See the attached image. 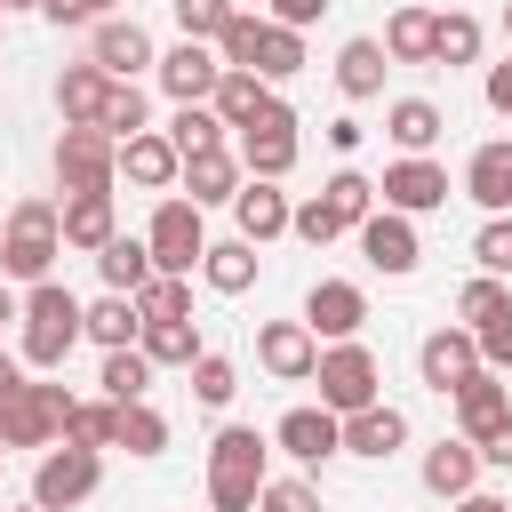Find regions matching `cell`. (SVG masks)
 Instances as JSON below:
<instances>
[{
	"instance_id": "6da1fadb",
	"label": "cell",
	"mask_w": 512,
	"mask_h": 512,
	"mask_svg": "<svg viewBox=\"0 0 512 512\" xmlns=\"http://www.w3.org/2000/svg\"><path fill=\"white\" fill-rule=\"evenodd\" d=\"M264 456H272V440H264L256 424H224V432L208 440V504H216V512H256V488L272 480Z\"/></svg>"
},
{
	"instance_id": "7a4b0ae2",
	"label": "cell",
	"mask_w": 512,
	"mask_h": 512,
	"mask_svg": "<svg viewBox=\"0 0 512 512\" xmlns=\"http://www.w3.org/2000/svg\"><path fill=\"white\" fill-rule=\"evenodd\" d=\"M24 368H64L72 360V344H80V296L64 288V280H32L24 288Z\"/></svg>"
},
{
	"instance_id": "3957f363",
	"label": "cell",
	"mask_w": 512,
	"mask_h": 512,
	"mask_svg": "<svg viewBox=\"0 0 512 512\" xmlns=\"http://www.w3.org/2000/svg\"><path fill=\"white\" fill-rule=\"evenodd\" d=\"M64 256V232H56V200H16L8 224H0V280H48Z\"/></svg>"
},
{
	"instance_id": "277c9868",
	"label": "cell",
	"mask_w": 512,
	"mask_h": 512,
	"mask_svg": "<svg viewBox=\"0 0 512 512\" xmlns=\"http://www.w3.org/2000/svg\"><path fill=\"white\" fill-rule=\"evenodd\" d=\"M312 384H320V408H336V416H352V408L384 400V392H376V384H384V368H376V352H368L360 336L328 344V352L312 360Z\"/></svg>"
},
{
	"instance_id": "5b68a950",
	"label": "cell",
	"mask_w": 512,
	"mask_h": 512,
	"mask_svg": "<svg viewBox=\"0 0 512 512\" xmlns=\"http://www.w3.org/2000/svg\"><path fill=\"white\" fill-rule=\"evenodd\" d=\"M96 480H104V448H72V440H56V448L32 464V504H40V512H72V504L96 496Z\"/></svg>"
},
{
	"instance_id": "8992f818",
	"label": "cell",
	"mask_w": 512,
	"mask_h": 512,
	"mask_svg": "<svg viewBox=\"0 0 512 512\" xmlns=\"http://www.w3.org/2000/svg\"><path fill=\"white\" fill-rule=\"evenodd\" d=\"M112 176H120V144L96 120H64V136H56V184L64 192H112Z\"/></svg>"
},
{
	"instance_id": "52a82bcc",
	"label": "cell",
	"mask_w": 512,
	"mask_h": 512,
	"mask_svg": "<svg viewBox=\"0 0 512 512\" xmlns=\"http://www.w3.org/2000/svg\"><path fill=\"white\" fill-rule=\"evenodd\" d=\"M64 416H72L64 384H16L0 400V440L8 448H48V440H64Z\"/></svg>"
},
{
	"instance_id": "ba28073f",
	"label": "cell",
	"mask_w": 512,
	"mask_h": 512,
	"mask_svg": "<svg viewBox=\"0 0 512 512\" xmlns=\"http://www.w3.org/2000/svg\"><path fill=\"white\" fill-rule=\"evenodd\" d=\"M144 248H152V272H192L200 264V248H208V232H200V208L192 200H160L152 208V224H144Z\"/></svg>"
},
{
	"instance_id": "9c48e42d",
	"label": "cell",
	"mask_w": 512,
	"mask_h": 512,
	"mask_svg": "<svg viewBox=\"0 0 512 512\" xmlns=\"http://www.w3.org/2000/svg\"><path fill=\"white\" fill-rule=\"evenodd\" d=\"M448 400H456V432H464L472 448H480V440H496V432L512 424V384H504L496 368H472Z\"/></svg>"
},
{
	"instance_id": "30bf717a",
	"label": "cell",
	"mask_w": 512,
	"mask_h": 512,
	"mask_svg": "<svg viewBox=\"0 0 512 512\" xmlns=\"http://www.w3.org/2000/svg\"><path fill=\"white\" fill-rule=\"evenodd\" d=\"M352 232H360V248H368V264H376L384 280H408L416 256H424V248H416V216H400V208H368Z\"/></svg>"
},
{
	"instance_id": "8fae6325",
	"label": "cell",
	"mask_w": 512,
	"mask_h": 512,
	"mask_svg": "<svg viewBox=\"0 0 512 512\" xmlns=\"http://www.w3.org/2000/svg\"><path fill=\"white\" fill-rule=\"evenodd\" d=\"M240 168H248V176H272V184L296 168V112H288L280 96H272V112H264L256 128H240Z\"/></svg>"
},
{
	"instance_id": "7c38bea8",
	"label": "cell",
	"mask_w": 512,
	"mask_h": 512,
	"mask_svg": "<svg viewBox=\"0 0 512 512\" xmlns=\"http://www.w3.org/2000/svg\"><path fill=\"white\" fill-rule=\"evenodd\" d=\"M376 192H384V208H400V216H432V208H448V168L424 160V152H408V160L384 168Z\"/></svg>"
},
{
	"instance_id": "4fadbf2b",
	"label": "cell",
	"mask_w": 512,
	"mask_h": 512,
	"mask_svg": "<svg viewBox=\"0 0 512 512\" xmlns=\"http://www.w3.org/2000/svg\"><path fill=\"white\" fill-rule=\"evenodd\" d=\"M360 320H368V288L360 280H312L304 288V328L312 336L344 344V336H360Z\"/></svg>"
},
{
	"instance_id": "5bb4252c",
	"label": "cell",
	"mask_w": 512,
	"mask_h": 512,
	"mask_svg": "<svg viewBox=\"0 0 512 512\" xmlns=\"http://www.w3.org/2000/svg\"><path fill=\"white\" fill-rule=\"evenodd\" d=\"M272 448L296 464H328V456H344V416L336 408H288L272 424Z\"/></svg>"
},
{
	"instance_id": "9a60e30c",
	"label": "cell",
	"mask_w": 512,
	"mask_h": 512,
	"mask_svg": "<svg viewBox=\"0 0 512 512\" xmlns=\"http://www.w3.org/2000/svg\"><path fill=\"white\" fill-rule=\"evenodd\" d=\"M88 64H104L112 80H136V72L160 64V56H152V32H144L136 16H104V24H88Z\"/></svg>"
},
{
	"instance_id": "2e32d148",
	"label": "cell",
	"mask_w": 512,
	"mask_h": 512,
	"mask_svg": "<svg viewBox=\"0 0 512 512\" xmlns=\"http://www.w3.org/2000/svg\"><path fill=\"white\" fill-rule=\"evenodd\" d=\"M256 360H264V376H280V384H312L320 336H312L304 320H264V328H256Z\"/></svg>"
},
{
	"instance_id": "e0dca14e",
	"label": "cell",
	"mask_w": 512,
	"mask_h": 512,
	"mask_svg": "<svg viewBox=\"0 0 512 512\" xmlns=\"http://www.w3.org/2000/svg\"><path fill=\"white\" fill-rule=\"evenodd\" d=\"M152 72H160V88H168L176 104H208V96H216V80H224V64H216V48H208V40H176Z\"/></svg>"
},
{
	"instance_id": "ac0fdd59",
	"label": "cell",
	"mask_w": 512,
	"mask_h": 512,
	"mask_svg": "<svg viewBox=\"0 0 512 512\" xmlns=\"http://www.w3.org/2000/svg\"><path fill=\"white\" fill-rule=\"evenodd\" d=\"M240 152H224V144H208V152H184V168H176V184L192 192V208H232V192H240Z\"/></svg>"
},
{
	"instance_id": "d6986e66",
	"label": "cell",
	"mask_w": 512,
	"mask_h": 512,
	"mask_svg": "<svg viewBox=\"0 0 512 512\" xmlns=\"http://www.w3.org/2000/svg\"><path fill=\"white\" fill-rule=\"evenodd\" d=\"M472 368H480V344H472V328H432V336L416 344V376H424L432 392H456Z\"/></svg>"
},
{
	"instance_id": "ffe728a7",
	"label": "cell",
	"mask_w": 512,
	"mask_h": 512,
	"mask_svg": "<svg viewBox=\"0 0 512 512\" xmlns=\"http://www.w3.org/2000/svg\"><path fill=\"white\" fill-rule=\"evenodd\" d=\"M176 168H184V152H176L160 128H136V136H120V176H128L136 192H168V184H176Z\"/></svg>"
},
{
	"instance_id": "44dd1931",
	"label": "cell",
	"mask_w": 512,
	"mask_h": 512,
	"mask_svg": "<svg viewBox=\"0 0 512 512\" xmlns=\"http://www.w3.org/2000/svg\"><path fill=\"white\" fill-rule=\"evenodd\" d=\"M232 224H240V240H280L288 232V192L272 184V176H240V192H232Z\"/></svg>"
},
{
	"instance_id": "7402d4cb",
	"label": "cell",
	"mask_w": 512,
	"mask_h": 512,
	"mask_svg": "<svg viewBox=\"0 0 512 512\" xmlns=\"http://www.w3.org/2000/svg\"><path fill=\"white\" fill-rule=\"evenodd\" d=\"M400 440H408V416H400L392 400H368V408H352V416H344V456H368V464H384Z\"/></svg>"
},
{
	"instance_id": "603a6c76",
	"label": "cell",
	"mask_w": 512,
	"mask_h": 512,
	"mask_svg": "<svg viewBox=\"0 0 512 512\" xmlns=\"http://www.w3.org/2000/svg\"><path fill=\"white\" fill-rule=\"evenodd\" d=\"M464 192H472L488 216H512V136H488V144L464 160Z\"/></svg>"
},
{
	"instance_id": "cb8c5ba5",
	"label": "cell",
	"mask_w": 512,
	"mask_h": 512,
	"mask_svg": "<svg viewBox=\"0 0 512 512\" xmlns=\"http://www.w3.org/2000/svg\"><path fill=\"white\" fill-rule=\"evenodd\" d=\"M424 488L440 496V504H456L464 488H480V448L456 432V440H432L424 448Z\"/></svg>"
},
{
	"instance_id": "d4e9b609",
	"label": "cell",
	"mask_w": 512,
	"mask_h": 512,
	"mask_svg": "<svg viewBox=\"0 0 512 512\" xmlns=\"http://www.w3.org/2000/svg\"><path fill=\"white\" fill-rule=\"evenodd\" d=\"M208 112H216L224 128H256V120L272 112V80H256V72H240V64H224V80H216V96H208Z\"/></svg>"
},
{
	"instance_id": "484cf974",
	"label": "cell",
	"mask_w": 512,
	"mask_h": 512,
	"mask_svg": "<svg viewBox=\"0 0 512 512\" xmlns=\"http://www.w3.org/2000/svg\"><path fill=\"white\" fill-rule=\"evenodd\" d=\"M384 136H392L400 152H432V144L448 136V112H440L432 96H400V104H384Z\"/></svg>"
},
{
	"instance_id": "4316f807",
	"label": "cell",
	"mask_w": 512,
	"mask_h": 512,
	"mask_svg": "<svg viewBox=\"0 0 512 512\" xmlns=\"http://www.w3.org/2000/svg\"><path fill=\"white\" fill-rule=\"evenodd\" d=\"M56 232H64V248H104V240L120 232V224H112V192H64Z\"/></svg>"
},
{
	"instance_id": "83f0119b",
	"label": "cell",
	"mask_w": 512,
	"mask_h": 512,
	"mask_svg": "<svg viewBox=\"0 0 512 512\" xmlns=\"http://www.w3.org/2000/svg\"><path fill=\"white\" fill-rule=\"evenodd\" d=\"M384 72H392V56H384V40H344V48H336V88H344L352 104H368V96H384Z\"/></svg>"
},
{
	"instance_id": "f1b7e54d",
	"label": "cell",
	"mask_w": 512,
	"mask_h": 512,
	"mask_svg": "<svg viewBox=\"0 0 512 512\" xmlns=\"http://www.w3.org/2000/svg\"><path fill=\"white\" fill-rule=\"evenodd\" d=\"M136 328H144V312H136V296H96V304H80V336L88 344H104V352H120V344H136Z\"/></svg>"
},
{
	"instance_id": "f546056e",
	"label": "cell",
	"mask_w": 512,
	"mask_h": 512,
	"mask_svg": "<svg viewBox=\"0 0 512 512\" xmlns=\"http://www.w3.org/2000/svg\"><path fill=\"white\" fill-rule=\"evenodd\" d=\"M200 280H208L216 296L256 288V240H208V248H200Z\"/></svg>"
},
{
	"instance_id": "4dcf8cb0",
	"label": "cell",
	"mask_w": 512,
	"mask_h": 512,
	"mask_svg": "<svg viewBox=\"0 0 512 512\" xmlns=\"http://www.w3.org/2000/svg\"><path fill=\"white\" fill-rule=\"evenodd\" d=\"M136 352H144L152 368H192L208 344H200L192 320H144V328H136Z\"/></svg>"
},
{
	"instance_id": "1f68e13d",
	"label": "cell",
	"mask_w": 512,
	"mask_h": 512,
	"mask_svg": "<svg viewBox=\"0 0 512 512\" xmlns=\"http://www.w3.org/2000/svg\"><path fill=\"white\" fill-rule=\"evenodd\" d=\"M104 96H112V72H104V64H64V72H56V112H64V120H96Z\"/></svg>"
},
{
	"instance_id": "d6a6232c",
	"label": "cell",
	"mask_w": 512,
	"mask_h": 512,
	"mask_svg": "<svg viewBox=\"0 0 512 512\" xmlns=\"http://www.w3.org/2000/svg\"><path fill=\"white\" fill-rule=\"evenodd\" d=\"M96 272H104V288H112V296H136V288L152 280V248H144V240H128V232H112V240L96 248Z\"/></svg>"
},
{
	"instance_id": "836d02e7",
	"label": "cell",
	"mask_w": 512,
	"mask_h": 512,
	"mask_svg": "<svg viewBox=\"0 0 512 512\" xmlns=\"http://www.w3.org/2000/svg\"><path fill=\"white\" fill-rule=\"evenodd\" d=\"M432 24H440V16L416 8V0L392 8V24H384V56H392V64H432Z\"/></svg>"
},
{
	"instance_id": "e575fe53",
	"label": "cell",
	"mask_w": 512,
	"mask_h": 512,
	"mask_svg": "<svg viewBox=\"0 0 512 512\" xmlns=\"http://www.w3.org/2000/svg\"><path fill=\"white\" fill-rule=\"evenodd\" d=\"M248 72H256V80H296V72H304V32H288V24H272V16H264Z\"/></svg>"
},
{
	"instance_id": "d590c367",
	"label": "cell",
	"mask_w": 512,
	"mask_h": 512,
	"mask_svg": "<svg viewBox=\"0 0 512 512\" xmlns=\"http://www.w3.org/2000/svg\"><path fill=\"white\" fill-rule=\"evenodd\" d=\"M368 208H376V184H368L360 168H336V176L320 184V216H328L336 232H352V224H360Z\"/></svg>"
},
{
	"instance_id": "8d00e7d4",
	"label": "cell",
	"mask_w": 512,
	"mask_h": 512,
	"mask_svg": "<svg viewBox=\"0 0 512 512\" xmlns=\"http://www.w3.org/2000/svg\"><path fill=\"white\" fill-rule=\"evenodd\" d=\"M112 448H128V456H160V448H168V416H160L152 400H120V416H112Z\"/></svg>"
},
{
	"instance_id": "74e56055",
	"label": "cell",
	"mask_w": 512,
	"mask_h": 512,
	"mask_svg": "<svg viewBox=\"0 0 512 512\" xmlns=\"http://www.w3.org/2000/svg\"><path fill=\"white\" fill-rule=\"evenodd\" d=\"M432 64H448V72H456V64H480V16H464V8L440 16V24H432Z\"/></svg>"
},
{
	"instance_id": "f35d334b",
	"label": "cell",
	"mask_w": 512,
	"mask_h": 512,
	"mask_svg": "<svg viewBox=\"0 0 512 512\" xmlns=\"http://www.w3.org/2000/svg\"><path fill=\"white\" fill-rule=\"evenodd\" d=\"M136 312H144V320H192V280L152 272V280L136 288Z\"/></svg>"
},
{
	"instance_id": "ab89813d",
	"label": "cell",
	"mask_w": 512,
	"mask_h": 512,
	"mask_svg": "<svg viewBox=\"0 0 512 512\" xmlns=\"http://www.w3.org/2000/svg\"><path fill=\"white\" fill-rule=\"evenodd\" d=\"M104 400H144V384H152V360L136 352V344H120V352H104Z\"/></svg>"
},
{
	"instance_id": "60d3db41",
	"label": "cell",
	"mask_w": 512,
	"mask_h": 512,
	"mask_svg": "<svg viewBox=\"0 0 512 512\" xmlns=\"http://www.w3.org/2000/svg\"><path fill=\"white\" fill-rule=\"evenodd\" d=\"M112 416H120V400H72L64 440H72V448H112Z\"/></svg>"
},
{
	"instance_id": "b9f144b4",
	"label": "cell",
	"mask_w": 512,
	"mask_h": 512,
	"mask_svg": "<svg viewBox=\"0 0 512 512\" xmlns=\"http://www.w3.org/2000/svg\"><path fill=\"white\" fill-rule=\"evenodd\" d=\"M96 128H104L112 144H120V136H136V128H144V88H136V80H112V96H104Z\"/></svg>"
},
{
	"instance_id": "7bdbcfd3",
	"label": "cell",
	"mask_w": 512,
	"mask_h": 512,
	"mask_svg": "<svg viewBox=\"0 0 512 512\" xmlns=\"http://www.w3.org/2000/svg\"><path fill=\"white\" fill-rule=\"evenodd\" d=\"M168 144H176V152H208V144H224V120H216L208 104H176V120H168Z\"/></svg>"
},
{
	"instance_id": "ee69618b",
	"label": "cell",
	"mask_w": 512,
	"mask_h": 512,
	"mask_svg": "<svg viewBox=\"0 0 512 512\" xmlns=\"http://www.w3.org/2000/svg\"><path fill=\"white\" fill-rule=\"evenodd\" d=\"M232 392H240V368H232L224 352H200V360H192V400H200V408H224Z\"/></svg>"
},
{
	"instance_id": "f6af8a7d",
	"label": "cell",
	"mask_w": 512,
	"mask_h": 512,
	"mask_svg": "<svg viewBox=\"0 0 512 512\" xmlns=\"http://www.w3.org/2000/svg\"><path fill=\"white\" fill-rule=\"evenodd\" d=\"M168 16H176L184 40H216L232 24V0H168Z\"/></svg>"
},
{
	"instance_id": "bcb514c9",
	"label": "cell",
	"mask_w": 512,
	"mask_h": 512,
	"mask_svg": "<svg viewBox=\"0 0 512 512\" xmlns=\"http://www.w3.org/2000/svg\"><path fill=\"white\" fill-rule=\"evenodd\" d=\"M472 344H480V368H496V376L512 368V296H504V304L472 328Z\"/></svg>"
},
{
	"instance_id": "7dc6e473",
	"label": "cell",
	"mask_w": 512,
	"mask_h": 512,
	"mask_svg": "<svg viewBox=\"0 0 512 512\" xmlns=\"http://www.w3.org/2000/svg\"><path fill=\"white\" fill-rule=\"evenodd\" d=\"M504 296H512V288H504L496 272H480V280H464V288H456V328H480V320H488V312H496Z\"/></svg>"
},
{
	"instance_id": "c3c4849f",
	"label": "cell",
	"mask_w": 512,
	"mask_h": 512,
	"mask_svg": "<svg viewBox=\"0 0 512 512\" xmlns=\"http://www.w3.org/2000/svg\"><path fill=\"white\" fill-rule=\"evenodd\" d=\"M472 264H480V272H496V280L512 272V216H488V224L472 232Z\"/></svg>"
},
{
	"instance_id": "681fc988",
	"label": "cell",
	"mask_w": 512,
	"mask_h": 512,
	"mask_svg": "<svg viewBox=\"0 0 512 512\" xmlns=\"http://www.w3.org/2000/svg\"><path fill=\"white\" fill-rule=\"evenodd\" d=\"M256 512H320V488L312 480H264L256 488Z\"/></svg>"
},
{
	"instance_id": "f907efd6",
	"label": "cell",
	"mask_w": 512,
	"mask_h": 512,
	"mask_svg": "<svg viewBox=\"0 0 512 512\" xmlns=\"http://www.w3.org/2000/svg\"><path fill=\"white\" fill-rule=\"evenodd\" d=\"M40 16H48V24H104L112 0H40Z\"/></svg>"
},
{
	"instance_id": "816d5d0a",
	"label": "cell",
	"mask_w": 512,
	"mask_h": 512,
	"mask_svg": "<svg viewBox=\"0 0 512 512\" xmlns=\"http://www.w3.org/2000/svg\"><path fill=\"white\" fill-rule=\"evenodd\" d=\"M320 16H328V0H272V24H288V32H304Z\"/></svg>"
},
{
	"instance_id": "f5cc1de1",
	"label": "cell",
	"mask_w": 512,
	"mask_h": 512,
	"mask_svg": "<svg viewBox=\"0 0 512 512\" xmlns=\"http://www.w3.org/2000/svg\"><path fill=\"white\" fill-rule=\"evenodd\" d=\"M480 96H488V112H504V120H512V56H504V64H488Z\"/></svg>"
},
{
	"instance_id": "db71d44e",
	"label": "cell",
	"mask_w": 512,
	"mask_h": 512,
	"mask_svg": "<svg viewBox=\"0 0 512 512\" xmlns=\"http://www.w3.org/2000/svg\"><path fill=\"white\" fill-rule=\"evenodd\" d=\"M480 464H496V472H512V424H504L496 440H480Z\"/></svg>"
},
{
	"instance_id": "11a10c76",
	"label": "cell",
	"mask_w": 512,
	"mask_h": 512,
	"mask_svg": "<svg viewBox=\"0 0 512 512\" xmlns=\"http://www.w3.org/2000/svg\"><path fill=\"white\" fill-rule=\"evenodd\" d=\"M360 136H368L360 120H328V144H336V152H360Z\"/></svg>"
},
{
	"instance_id": "9f6ffc18",
	"label": "cell",
	"mask_w": 512,
	"mask_h": 512,
	"mask_svg": "<svg viewBox=\"0 0 512 512\" xmlns=\"http://www.w3.org/2000/svg\"><path fill=\"white\" fill-rule=\"evenodd\" d=\"M448 512H504V496H480V488H464V496H456Z\"/></svg>"
},
{
	"instance_id": "6f0895ef",
	"label": "cell",
	"mask_w": 512,
	"mask_h": 512,
	"mask_svg": "<svg viewBox=\"0 0 512 512\" xmlns=\"http://www.w3.org/2000/svg\"><path fill=\"white\" fill-rule=\"evenodd\" d=\"M16 384H24V368H16V352H8V344H0V400H8V392H16Z\"/></svg>"
},
{
	"instance_id": "680465c9",
	"label": "cell",
	"mask_w": 512,
	"mask_h": 512,
	"mask_svg": "<svg viewBox=\"0 0 512 512\" xmlns=\"http://www.w3.org/2000/svg\"><path fill=\"white\" fill-rule=\"evenodd\" d=\"M16 312H24V296H8V280H0V328H8Z\"/></svg>"
},
{
	"instance_id": "91938a15",
	"label": "cell",
	"mask_w": 512,
	"mask_h": 512,
	"mask_svg": "<svg viewBox=\"0 0 512 512\" xmlns=\"http://www.w3.org/2000/svg\"><path fill=\"white\" fill-rule=\"evenodd\" d=\"M8 8H40V0H0V16H8Z\"/></svg>"
},
{
	"instance_id": "94428289",
	"label": "cell",
	"mask_w": 512,
	"mask_h": 512,
	"mask_svg": "<svg viewBox=\"0 0 512 512\" xmlns=\"http://www.w3.org/2000/svg\"><path fill=\"white\" fill-rule=\"evenodd\" d=\"M504 40H512V0H504Z\"/></svg>"
},
{
	"instance_id": "6125c7cd",
	"label": "cell",
	"mask_w": 512,
	"mask_h": 512,
	"mask_svg": "<svg viewBox=\"0 0 512 512\" xmlns=\"http://www.w3.org/2000/svg\"><path fill=\"white\" fill-rule=\"evenodd\" d=\"M16 512H40V504H16Z\"/></svg>"
},
{
	"instance_id": "be15d7a7",
	"label": "cell",
	"mask_w": 512,
	"mask_h": 512,
	"mask_svg": "<svg viewBox=\"0 0 512 512\" xmlns=\"http://www.w3.org/2000/svg\"><path fill=\"white\" fill-rule=\"evenodd\" d=\"M0 456H8V440H0Z\"/></svg>"
}]
</instances>
